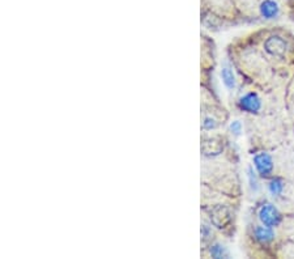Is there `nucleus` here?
<instances>
[{"label": "nucleus", "instance_id": "obj_1", "mask_svg": "<svg viewBox=\"0 0 294 259\" xmlns=\"http://www.w3.org/2000/svg\"><path fill=\"white\" fill-rule=\"evenodd\" d=\"M259 219L264 225H267V227H275V225H277L280 223L281 216L280 214H279V211H277L274 206L266 204V206H263L260 208Z\"/></svg>", "mask_w": 294, "mask_h": 259}, {"label": "nucleus", "instance_id": "obj_5", "mask_svg": "<svg viewBox=\"0 0 294 259\" xmlns=\"http://www.w3.org/2000/svg\"><path fill=\"white\" fill-rule=\"evenodd\" d=\"M254 162H255V168L258 169V172L260 173V175H268L272 169H274V164H272V158H271L270 154L267 153H260L256 154L255 158H254Z\"/></svg>", "mask_w": 294, "mask_h": 259}, {"label": "nucleus", "instance_id": "obj_7", "mask_svg": "<svg viewBox=\"0 0 294 259\" xmlns=\"http://www.w3.org/2000/svg\"><path fill=\"white\" fill-rule=\"evenodd\" d=\"M260 12L266 18H274L277 13H279V7L277 4L272 0H266L262 7H260Z\"/></svg>", "mask_w": 294, "mask_h": 259}, {"label": "nucleus", "instance_id": "obj_2", "mask_svg": "<svg viewBox=\"0 0 294 259\" xmlns=\"http://www.w3.org/2000/svg\"><path fill=\"white\" fill-rule=\"evenodd\" d=\"M232 219L230 211L225 206H216L211 212L212 223L217 228H224L229 224V221Z\"/></svg>", "mask_w": 294, "mask_h": 259}, {"label": "nucleus", "instance_id": "obj_9", "mask_svg": "<svg viewBox=\"0 0 294 259\" xmlns=\"http://www.w3.org/2000/svg\"><path fill=\"white\" fill-rule=\"evenodd\" d=\"M222 80H224V84L226 85L228 88H233L235 85V80H234V75L229 68H222Z\"/></svg>", "mask_w": 294, "mask_h": 259}, {"label": "nucleus", "instance_id": "obj_3", "mask_svg": "<svg viewBox=\"0 0 294 259\" xmlns=\"http://www.w3.org/2000/svg\"><path fill=\"white\" fill-rule=\"evenodd\" d=\"M264 49L271 55L283 56L285 51H287V43H285L284 39L275 35V37H271V38L267 39L266 43H264Z\"/></svg>", "mask_w": 294, "mask_h": 259}, {"label": "nucleus", "instance_id": "obj_10", "mask_svg": "<svg viewBox=\"0 0 294 259\" xmlns=\"http://www.w3.org/2000/svg\"><path fill=\"white\" fill-rule=\"evenodd\" d=\"M283 189H284V185H283V181H281V179L276 178L270 183V190L274 195H279V194L283 193Z\"/></svg>", "mask_w": 294, "mask_h": 259}, {"label": "nucleus", "instance_id": "obj_4", "mask_svg": "<svg viewBox=\"0 0 294 259\" xmlns=\"http://www.w3.org/2000/svg\"><path fill=\"white\" fill-rule=\"evenodd\" d=\"M224 149V143L218 137H208L201 143V152L205 156H217Z\"/></svg>", "mask_w": 294, "mask_h": 259}, {"label": "nucleus", "instance_id": "obj_8", "mask_svg": "<svg viewBox=\"0 0 294 259\" xmlns=\"http://www.w3.org/2000/svg\"><path fill=\"white\" fill-rule=\"evenodd\" d=\"M255 237L260 242H270L274 240V232L271 231L270 227H258L255 229Z\"/></svg>", "mask_w": 294, "mask_h": 259}, {"label": "nucleus", "instance_id": "obj_11", "mask_svg": "<svg viewBox=\"0 0 294 259\" xmlns=\"http://www.w3.org/2000/svg\"><path fill=\"white\" fill-rule=\"evenodd\" d=\"M211 254L212 257H215V258H222V257L225 256V250H224L222 246L213 245L211 249Z\"/></svg>", "mask_w": 294, "mask_h": 259}, {"label": "nucleus", "instance_id": "obj_12", "mask_svg": "<svg viewBox=\"0 0 294 259\" xmlns=\"http://www.w3.org/2000/svg\"><path fill=\"white\" fill-rule=\"evenodd\" d=\"M216 126H217V123H216L215 119H212V118H205L204 122H203V127H204L205 130L215 129Z\"/></svg>", "mask_w": 294, "mask_h": 259}, {"label": "nucleus", "instance_id": "obj_6", "mask_svg": "<svg viewBox=\"0 0 294 259\" xmlns=\"http://www.w3.org/2000/svg\"><path fill=\"white\" fill-rule=\"evenodd\" d=\"M239 105H241V108H242L243 110H246V112L256 113L259 112L260 109V100L255 93H249V95H246L245 97L241 98Z\"/></svg>", "mask_w": 294, "mask_h": 259}, {"label": "nucleus", "instance_id": "obj_13", "mask_svg": "<svg viewBox=\"0 0 294 259\" xmlns=\"http://www.w3.org/2000/svg\"><path fill=\"white\" fill-rule=\"evenodd\" d=\"M230 130H232V131L235 133V135H238V133L241 132V123H239V122H233L232 126H230Z\"/></svg>", "mask_w": 294, "mask_h": 259}]
</instances>
